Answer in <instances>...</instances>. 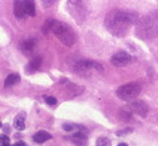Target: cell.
<instances>
[{
  "instance_id": "obj_1",
  "label": "cell",
  "mask_w": 158,
  "mask_h": 146,
  "mask_svg": "<svg viewBox=\"0 0 158 146\" xmlns=\"http://www.w3.org/2000/svg\"><path fill=\"white\" fill-rule=\"evenodd\" d=\"M137 14L126 10H112L107 14L104 25L114 36H124L137 22Z\"/></svg>"
},
{
  "instance_id": "obj_2",
  "label": "cell",
  "mask_w": 158,
  "mask_h": 146,
  "mask_svg": "<svg viewBox=\"0 0 158 146\" xmlns=\"http://www.w3.org/2000/svg\"><path fill=\"white\" fill-rule=\"evenodd\" d=\"M43 33L48 34V33H53L59 41L65 45V46H72L75 40H77V35L74 33V30L65 23L58 22V20H48L43 25Z\"/></svg>"
},
{
  "instance_id": "obj_3",
  "label": "cell",
  "mask_w": 158,
  "mask_h": 146,
  "mask_svg": "<svg viewBox=\"0 0 158 146\" xmlns=\"http://www.w3.org/2000/svg\"><path fill=\"white\" fill-rule=\"evenodd\" d=\"M135 33L141 39H149L158 33V16L149 14L143 16L135 25Z\"/></svg>"
},
{
  "instance_id": "obj_4",
  "label": "cell",
  "mask_w": 158,
  "mask_h": 146,
  "mask_svg": "<svg viewBox=\"0 0 158 146\" xmlns=\"http://www.w3.org/2000/svg\"><path fill=\"white\" fill-rule=\"evenodd\" d=\"M141 85L138 82H128L117 89V96L123 101H132L141 94Z\"/></svg>"
},
{
  "instance_id": "obj_5",
  "label": "cell",
  "mask_w": 158,
  "mask_h": 146,
  "mask_svg": "<svg viewBox=\"0 0 158 146\" xmlns=\"http://www.w3.org/2000/svg\"><path fill=\"white\" fill-rule=\"evenodd\" d=\"M75 73H78L79 75H88L92 71H98L102 73L103 71V66L97 61H90V60H83L79 61L74 66Z\"/></svg>"
},
{
  "instance_id": "obj_6",
  "label": "cell",
  "mask_w": 158,
  "mask_h": 146,
  "mask_svg": "<svg viewBox=\"0 0 158 146\" xmlns=\"http://www.w3.org/2000/svg\"><path fill=\"white\" fill-rule=\"evenodd\" d=\"M132 57L126 51H118L115 53L112 57H110V62H112V65L117 66V68H121V66H126L128 65L129 62H131Z\"/></svg>"
},
{
  "instance_id": "obj_7",
  "label": "cell",
  "mask_w": 158,
  "mask_h": 146,
  "mask_svg": "<svg viewBox=\"0 0 158 146\" xmlns=\"http://www.w3.org/2000/svg\"><path fill=\"white\" fill-rule=\"evenodd\" d=\"M128 109H129L132 112L139 115V116H142V117L147 116V114H148V105H147L144 101H141V100L132 101V102L129 104Z\"/></svg>"
},
{
  "instance_id": "obj_8",
  "label": "cell",
  "mask_w": 158,
  "mask_h": 146,
  "mask_svg": "<svg viewBox=\"0 0 158 146\" xmlns=\"http://www.w3.org/2000/svg\"><path fill=\"white\" fill-rule=\"evenodd\" d=\"M87 140L88 137L85 135V131H74V134L70 136V141L77 145H84Z\"/></svg>"
},
{
  "instance_id": "obj_9",
  "label": "cell",
  "mask_w": 158,
  "mask_h": 146,
  "mask_svg": "<svg viewBox=\"0 0 158 146\" xmlns=\"http://www.w3.org/2000/svg\"><path fill=\"white\" fill-rule=\"evenodd\" d=\"M14 15L18 19H23L27 16L24 11V5H23V0H15L14 2Z\"/></svg>"
},
{
  "instance_id": "obj_10",
  "label": "cell",
  "mask_w": 158,
  "mask_h": 146,
  "mask_svg": "<svg viewBox=\"0 0 158 146\" xmlns=\"http://www.w3.org/2000/svg\"><path fill=\"white\" fill-rule=\"evenodd\" d=\"M36 48V40L35 39H28L22 43V50L25 53V54H30L35 50Z\"/></svg>"
},
{
  "instance_id": "obj_11",
  "label": "cell",
  "mask_w": 158,
  "mask_h": 146,
  "mask_svg": "<svg viewBox=\"0 0 158 146\" xmlns=\"http://www.w3.org/2000/svg\"><path fill=\"white\" fill-rule=\"evenodd\" d=\"M50 139H52V135H50L49 132L44 131V130L38 131V132L33 136V140H34L35 142H38V144H43V142H45V141H48V140H50Z\"/></svg>"
},
{
  "instance_id": "obj_12",
  "label": "cell",
  "mask_w": 158,
  "mask_h": 146,
  "mask_svg": "<svg viewBox=\"0 0 158 146\" xmlns=\"http://www.w3.org/2000/svg\"><path fill=\"white\" fill-rule=\"evenodd\" d=\"M23 5H24V11L27 16H35L34 0H23Z\"/></svg>"
},
{
  "instance_id": "obj_13",
  "label": "cell",
  "mask_w": 158,
  "mask_h": 146,
  "mask_svg": "<svg viewBox=\"0 0 158 146\" xmlns=\"http://www.w3.org/2000/svg\"><path fill=\"white\" fill-rule=\"evenodd\" d=\"M40 65H42V57L40 56H35V57H33L30 60L29 65H28V70L33 73V71H35V70H38L39 68H40Z\"/></svg>"
},
{
  "instance_id": "obj_14",
  "label": "cell",
  "mask_w": 158,
  "mask_h": 146,
  "mask_svg": "<svg viewBox=\"0 0 158 146\" xmlns=\"http://www.w3.org/2000/svg\"><path fill=\"white\" fill-rule=\"evenodd\" d=\"M19 81H20V76H19L18 74H10V75H8V77L5 79L4 85H5L6 88H9V86H13V85L18 84Z\"/></svg>"
},
{
  "instance_id": "obj_15",
  "label": "cell",
  "mask_w": 158,
  "mask_h": 146,
  "mask_svg": "<svg viewBox=\"0 0 158 146\" xmlns=\"http://www.w3.org/2000/svg\"><path fill=\"white\" fill-rule=\"evenodd\" d=\"M14 128L16 130H24L25 129V116L23 114L18 115L14 120Z\"/></svg>"
},
{
  "instance_id": "obj_16",
  "label": "cell",
  "mask_w": 158,
  "mask_h": 146,
  "mask_svg": "<svg viewBox=\"0 0 158 146\" xmlns=\"http://www.w3.org/2000/svg\"><path fill=\"white\" fill-rule=\"evenodd\" d=\"M69 8L75 13L77 11H82V8L84 6V0H68Z\"/></svg>"
},
{
  "instance_id": "obj_17",
  "label": "cell",
  "mask_w": 158,
  "mask_h": 146,
  "mask_svg": "<svg viewBox=\"0 0 158 146\" xmlns=\"http://www.w3.org/2000/svg\"><path fill=\"white\" fill-rule=\"evenodd\" d=\"M63 130L68 131V132H74V131H85V129L81 125L77 124H64L63 125Z\"/></svg>"
},
{
  "instance_id": "obj_18",
  "label": "cell",
  "mask_w": 158,
  "mask_h": 146,
  "mask_svg": "<svg viewBox=\"0 0 158 146\" xmlns=\"http://www.w3.org/2000/svg\"><path fill=\"white\" fill-rule=\"evenodd\" d=\"M121 119L123 121H129L132 119V111H126V110H122L121 111Z\"/></svg>"
},
{
  "instance_id": "obj_19",
  "label": "cell",
  "mask_w": 158,
  "mask_h": 146,
  "mask_svg": "<svg viewBox=\"0 0 158 146\" xmlns=\"http://www.w3.org/2000/svg\"><path fill=\"white\" fill-rule=\"evenodd\" d=\"M97 145H99V146H102V145H110V140L107 139V137H99L97 140Z\"/></svg>"
},
{
  "instance_id": "obj_20",
  "label": "cell",
  "mask_w": 158,
  "mask_h": 146,
  "mask_svg": "<svg viewBox=\"0 0 158 146\" xmlns=\"http://www.w3.org/2000/svg\"><path fill=\"white\" fill-rule=\"evenodd\" d=\"M0 145H10V139L6 135H0Z\"/></svg>"
},
{
  "instance_id": "obj_21",
  "label": "cell",
  "mask_w": 158,
  "mask_h": 146,
  "mask_svg": "<svg viewBox=\"0 0 158 146\" xmlns=\"http://www.w3.org/2000/svg\"><path fill=\"white\" fill-rule=\"evenodd\" d=\"M45 101H47V104L48 105H52V106H54V105H56V99L55 97H53V96H47L45 97Z\"/></svg>"
},
{
  "instance_id": "obj_22",
  "label": "cell",
  "mask_w": 158,
  "mask_h": 146,
  "mask_svg": "<svg viewBox=\"0 0 158 146\" xmlns=\"http://www.w3.org/2000/svg\"><path fill=\"white\" fill-rule=\"evenodd\" d=\"M42 3L44 5V8H49V6H52L53 4L56 3V0H42Z\"/></svg>"
},
{
  "instance_id": "obj_23",
  "label": "cell",
  "mask_w": 158,
  "mask_h": 146,
  "mask_svg": "<svg viewBox=\"0 0 158 146\" xmlns=\"http://www.w3.org/2000/svg\"><path fill=\"white\" fill-rule=\"evenodd\" d=\"M132 131H133L132 129H126V130H122V131H118V132H117V135L122 136V135H124V134H127V132H132Z\"/></svg>"
},
{
  "instance_id": "obj_24",
  "label": "cell",
  "mask_w": 158,
  "mask_h": 146,
  "mask_svg": "<svg viewBox=\"0 0 158 146\" xmlns=\"http://www.w3.org/2000/svg\"><path fill=\"white\" fill-rule=\"evenodd\" d=\"M16 145H19V146H23V145H27L25 142H23V141H19V142H16Z\"/></svg>"
},
{
  "instance_id": "obj_25",
  "label": "cell",
  "mask_w": 158,
  "mask_h": 146,
  "mask_svg": "<svg viewBox=\"0 0 158 146\" xmlns=\"http://www.w3.org/2000/svg\"><path fill=\"white\" fill-rule=\"evenodd\" d=\"M0 128H2V122H0Z\"/></svg>"
}]
</instances>
